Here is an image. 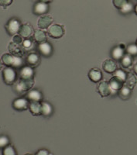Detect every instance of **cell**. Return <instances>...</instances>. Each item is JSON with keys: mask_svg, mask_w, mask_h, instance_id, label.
<instances>
[{"mask_svg": "<svg viewBox=\"0 0 137 155\" xmlns=\"http://www.w3.org/2000/svg\"><path fill=\"white\" fill-rule=\"evenodd\" d=\"M2 62L5 65L9 66L13 68H19L24 66V61L23 60V58L14 54H3L2 57Z\"/></svg>", "mask_w": 137, "mask_h": 155, "instance_id": "obj_1", "label": "cell"}, {"mask_svg": "<svg viewBox=\"0 0 137 155\" xmlns=\"http://www.w3.org/2000/svg\"><path fill=\"white\" fill-rule=\"evenodd\" d=\"M34 85L33 79H20L13 84V89L18 95H23L30 90Z\"/></svg>", "mask_w": 137, "mask_h": 155, "instance_id": "obj_2", "label": "cell"}, {"mask_svg": "<svg viewBox=\"0 0 137 155\" xmlns=\"http://www.w3.org/2000/svg\"><path fill=\"white\" fill-rule=\"evenodd\" d=\"M2 77L5 84L13 85L16 79V72L15 69L9 66H6L2 71Z\"/></svg>", "mask_w": 137, "mask_h": 155, "instance_id": "obj_3", "label": "cell"}, {"mask_svg": "<svg viewBox=\"0 0 137 155\" xmlns=\"http://www.w3.org/2000/svg\"><path fill=\"white\" fill-rule=\"evenodd\" d=\"M20 27H21L20 21H19L16 18H13L8 22L6 26H5V28H6V30H7L8 34L9 35L14 36L19 33Z\"/></svg>", "mask_w": 137, "mask_h": 155, "instance_id": "obj_4", "label": "cell"}, {"mask_svg": "<svg viewBox=\"0 0 137 155\" xmlns=\"http://www.w3.org/2000/svg\"><path fill=\"white\" fill-rule=\"evenodd\" d=\"M48 34L53 38H60L64 35V30L61 26L58 24L51 25L47 29Z\"/></svg>", "mask_w": 137, "mask_h": 155, "instance_id": "obj_5", "label": "cell"}, {"mask_svg": "<svg viewBox=\"0 0 137 155\" xmlns=\"http://www.w3.org/2000/svg\"><path fill=\"white\" fill-rule=\"evenodd\" d=\"M125 83V81L122 80L121 78H119L117 76L114 75L109 81V84L110 85V88L112 89V92H111L110 95L113 94V92H117L123 86V84Z\"/></svg>", "mask_w": 137, "mask_h": 155, "instance_id": "obj_6", "label": "cell"}, {"mask_svg": "<svg viewBox=\"0 0 137 155\" xmlns=\"http://www.w3.org/2000/svg\"><path fill=\"white\" fill-rule=\"evenodd\" d=\"M37 49H38L39 53L44 57H49L52 54V46L47 41L40 43L38 44Z\"/></svg>", "mask_w": 137, "mask_h": 155, "instance_id": "obj_7", "label": "cell"}, {"mask_svg": "<svg viewBox=\"0 0 137 155\" xmlns=\"http://www.w3.org/2000/svg\"><path fill=\"white\" fill-rule=\"evenodd\" d=\"M12 107L14 108L16 110H19V111L25 110L29 107L28 99H26V98L16 99L12 102Z\"/></svg>", "mask_w": 137, "mask_h": 155, "instance_id": "obj_8", "label": "cell"}, {"mask_svg": "<svg viewBox=\"0 0 137 155\" xmlns=\"http://www.w3.org/2000/svg\"><path fill=\"white\" fill-rule=\"evenodd\" d=\"M48 9H49L48 3H45V2L39 1L38 2H37L34 5V14L38 15V16H43V15H45L48 12Z\"/></svg>", "mask_w": 137, "mask_h": 155, "instance_id": "obj_9", "label": "cell"}, {"mask_svg": "<svg viewBox=\"0 0 137 155\" xmlns=\"http://www.w3.org/2000/svg\"><path fill=\"white\" fill-rule=\"evenodd\" d=\"M34 71L33 68L30 67V65L27 66H23L20 69V71H19V77L22 79H33V77H34Z\"/></svg>", "mask_w": 137, "mask_h": 155, "instance_id": "obj_10", "label": "cell"}, {"mask_svg": "<svg viewBox=\"0 0 137 155\" xmlns=\"http://www.w3.org/2000/svg\"><path fill=\"white\" fill-rule=\"evenodd\" d=\"M53 23V18L48 15H43L38 19V27L41 30L47 29Z\"/></svg>", "mask_w": 137, "mask_h": 155, "instance_id": "obj_11", "label": "cell"}, {"mask_svg": "<svg viewBox=\"0 0 137 155\" xmlns=\"http://www.w3.org/2000/svg\"><path fill=\"white\" fill-rule=\"evenodd\" d=\"M19 35L25 39H29L33 34V27L29 23L21 25L19 31Z\"/></svg>", "mask_w": 137, "mask_h": 155, "instance_id": "obj_12", "label": "cell"}, {"mask_svg": "<svg viewBox=\"0 0 137 155\" xmlns=\"http://www.w3.org/2000/svg\"><path fill=\"white\" fill-rule=\"evenodd\" d=\"M98 91L102 97H106L109 95L112 92L109 82L106 81H102L98 85Z\"/></svg>", "mask_w": 137, "mask_h": 155, "instance_id": "obj_13", "label": "cell"}, {"mask_svg": "<svg viewBox=\"0 0 137 155\" xmlns=\"http://www.w3.org/2000/svg\"><path fill=\"white\" fill-rule=\"evenodd\" d=\"M27 99L30 102H40L42 99V94L39 90H30L27 92Z\"/></svg>", "mask_w": 137, "mask_h": 155, "instance_id": "obj_14", "label": "cell"}, {"mask_svg": "<svg viewBox=\"0 0 137 155\" xmlns=\"http://www.w3.org/2000/svg\"><path fill=\"white\" fill-rule=\"evenodd\" d=\"M102 67L105 71L108 73H114L116 70V64L112 59H108L102 64Z\"/></svg>", "mask_w": 137, "mask_h": 155, "instance_id": "obj_15", "label": "cell"}, {"mask_svg": "<svg viewBox=\"0 0 137 155\" xmlns=\"http://www.w3.org/2000/svg\"><path fill=\"white\" fill-rule=\"evenodd\" d=\"M40 60H41V58H40V56L37 54L31 53L27 56V63L30 67L34 68L38 65L39 63H40Z\"/></svg>", "mask_w": 137, "mask_h": 155, "instance_id": "obj_16", "label": "cell"}, {"mask_svg": "<svg viewBox=\"0 0 137 155\" xmlns=\"http://www.w3.org/2000/svg\"><path fill=\"white\" fill-rule=\"evenodd\" d=\"M124 52H125V49L124 48H122L121 46H116L112 50V58L114 60H121L122 58L124 56Z\"/></svg>", "mask_w": 137, "mask_h": 155, "instance_id": "obj_17", "label": "cell"}, {"mask_svg": "<svg viewBox=\"0 0 137 155\" xmlns=\"http://www.w3.org/2000/svg\"><path fill=\"white\" fill-rule=\"evenodd\" d=\"M88 77L91 81H94V82H99L102 79V74L101 71L98 68H92L91 70H90L89 73H88Z\"/></svg>", "mask_w": 137, "mask_h": 155, "instance_id": "obj_18", "label": "cell"}, {"mask_svg": "<svg viewBox=\"0 0 137 155\" xmlns=\"http://www.w3.org/2000/svg\"><path fill=\"white\" fill-rule=\"evenodd\" d=\"M118 95L122 99L126 100V99H129L132 95V89L126 85H123L118 91Z\"/></svg>", "mask_w": 137, "mask_h": 155, "instance_id": "obj_19", "label": "cell"}, {"mask_svg": "<svg viewBox=\"0 0 137 155\" xmlns=\"http://www.w3.org/2000/svg\"><path fill=\"white\" fill-rule=\"evenodd\" d=\"M30 113L34 116H38L41 114V104L40 102H31L29 105Z\"/></svg>", "mask_w": 137, "mask_h": 155, "instance_id": "obj_20", "label": "cell"}, {"mask_svg": "<svg viewBox=\"0 0 137 155\" xmlns=\"http://www.w3.org/2000/svg\"><path fill=\"white\" fill-rule=\"evenodd\" d=\"M53 113V107L49 102L41 103V114L44 116H50Z\"/></svg>", "mask_w": 137, "mask_h": 155, "instance_id": "obj_21", "label": "cell"}, {"mask_svg": "<svg viewBox=\"0 0 137 155\" xmlns=\"http://www.w3.org/2000/svg\"><path fill=\"white\" fill-rule=\"evenodd\" d=\"M34 40H35L37 42H38L39 44L40 43H42L46 41L47 40V34L43 30H38L34 33Z\"/></svg>", "mask_w": 137, "mask_h": 155, "instance_id": "obj_22", "label": "cell"}, {"mask_svg": "<svg viewBox=\"0 0 137 155\" xmlns=\"http://www.w3.org/2000/svg\"><path fill=\"white\" fill-rule=\"evenodd\" d=\"M125 82L126 84V86L132 89L135 85V84H136L137 80L135 78V76L132 75V74H128L126 75V79Z\"/></svg>", "mask_w": 137, "mask_h": 155, "instance_id": "obj_23", "label": "cell"}, {"mask_svg": "<svg viewBox=\"0 0 137 155\" xmlns=\"http://www.w3.org/2000/svg\"><path fill=\"white\" fill-rule=\"evenodd\" d=\"M120 61H121V64L122 65V67L129 68V66H131L132 63V57L126 54H124V56L122 58Z\"/></svg>", "mask_w": 137, "mask_h": 155, "instance_id": "obj_24", "label": "cell"}, {"mask_svg": "<svg viewBox=\"0 0 137 155\" xmlns=\"http://www.w3.org/2000/svg\"><path fill=\"white\" fill-rule=\"evenodd\" d=\"M9 51L12 53V54L16 55V56H19V53L23 54V52L21 51V48H19V44H16L15 43L9 44Z\"/></svg>", "mask_w": 137, "mask_h": 155, "instance_id": "obj_25", "label": "cell"}, {"mask_svg": "<svg viewBox=\"0 0 137 155\" xmlns=\"http://www.w3.org/2000/svg\"><path fill=\"white\" fill-rule=\"evenodd\" d=\"M119 9L122 13H123V14H128V13H129V12H131L133 10V5H132V4L131 2H127Z\"/></svg>", "mask_w": 137, "mask_h": 155, "instance_id": "obj_26", "label": "cell"}, {"mask_svg": "<svg viewBox=\"0 0 137 155\" xmlns=\"http://www.w3.org/2000/svg\"><path fill=\"white\" fill-rule=\"evenodd\" d=\"M2 155H17V153L13 147L11 145H8L5 148H3Z\"/></svg>", "mask_w": 137, "mask_h": 155, "instance_id": "obj_27", "label": "cell"}, {"mask_svg": "<svg viewBox=\"0 0 137 155\" xmlns=\"http://www.w3.org/2000/svg\"><path fill=\"white\" fill-rule=\"evenodd\" d=\"M126 53L131 56H136L137 55V46L136 44H130L126 49Z\"/></svg>", "mask_w": 137, "mask_h": 155, "instance_id": "obj_28", "label": "cell"}, {"mask_svg": "<svg viewBox=\"0 0 137 155\" xmlns=\"http://www.w3.org/2000/svg\"><path fill=\"white\" fill-rule=\"evenodd\" d=\"M9 145V139L5 135L0 136V149H3Z\"/></svg>", "mask_w": 137, "mask_h": 155, "instance_id": "obj_29", "label": "cell"}, {"mask_svg": "<svg viewBox=\"0 0 137 155\" xmlns=\"http://www.w3.org/2000/svg\"><path fill=\"white\" fill-rule=\"evenodd\" d=\"M23 48L26 49V51H29V50H31L34 48V43L29 39H26L25 41H23Z\"/></svg>", "mask_w": 137, "mask_h": 155, "instance_id": "obj_30", "label": "cell"}, {"mask_svg": "<svg viewBox=\"0 0 137 155\" xmlns=\"http://www.w3.org/2000/svg\"><path fill=\"white\" fill-rule=\"evenodd\" d=\"M114 75L117 76L119 78H121L122 80H123L124 81H126V73L124 71L121 70V69H119V70H116V71L114 72Z\"/></svg>", "mask_w": 137, "mask_h": 155, "instance_id": "obj_31", "label": "cell"}, {"mask_svg": "<svg viewBox=\"0 0 137 155\" xmlns=\"http://www.w3.org/2000/svg\"><path fill=\"white\" fill-rule=\"evenodd\" d=\"M127 2H128L127 0H113V3H114L115 6L118 8V9H120Z\"/></svg>", "mask_w": 137, "mask_h": 155, "instance_id": "obj_32", "label": "cell"}, {"mask_svg": "<svg viewBox=\"0 0 137 155\" xmlns=\"http://www.w3.org/2000/svg\"><path fill=\"white\" fill-rule=\"evenodd\" d=\"M35 155H53L52 153H50L46 149H41L39 150L37 153H35Z\"/></svg>", "mask_w": 137, "mask_h": 155, "instance_id": "obj_33", "label": "cell"}, {"mask_svg": "<svg viewBox=\"0 0 137 155\" xmlns=\"http://www.w3.org/2000/svg\"><path fill=\"white\" fill-rule=\"evenodd\" d=\"M12 41H13V43H15L16 44H20L22 43V41H23L22 37L20 35H14L13 39H12Z\"/></svg>", "mask_w": 137, "mask_h": 155, "instance_id": "obj_34", "label": "cell"}, {"mask_svg": "<svg viewBox=\"0 0 137 155\" xmlns=\"http://www.w3.org/2000/svg\"><path fill=\"white\" fill-rule=\"evenodd\" d=\"M12 0H0V5L2 6H8L12 3Z\"/></svg>", "mask_w": 137, "mask_h": 155, "instance_id": "obj_35", "label": "cell"}, {"mask_svg": "<svg viewBox=\"0 0 137 155\" xmlns=\"http://www.w3.org/2000/svg\"><path fill=\"white\" fill-rule=\"evenodd\" d=\"M40 2H45V3H49L51 2L52 0H39Z\"/></svg>", "mask_w": 137, "mask_h": 155, "instance_id": "obj_36", "label": "cell"}, {"mask_svg": "<svg viewBox=\"0 0 137 155\" xmlns=\"http://www.w3.org/2000/svg\"><path fill=\"white\" fill-rule=\"evenodd\" d=\"M133 71H134V72H135V74H137V64H135V66H134Z\"/></svg>", "mask_w": 137, "mask_h": 155, "instance_id": "obj_37", "label": "cell"}, {"mask_svg": "<svg viewBox=\"0 0 137 155\" xmlns=\"http://www.w3.org/2000/svg\"><path fill=\"white\" fill-rule=\"evenodd\" d=\"M2 62L0 61V69L2 68Z\"/></svg>", "mask_w": 137, "mask_h": 155, "instance_id": "obj_38", "label": "cell"}, {"mask_svg": "<svg viewBox=\"0 0 137 155\" xmlns=\"http://www.w3.org/2000/svg\"><path fill=\"white\" fill-rule=\"evenodd\" d=\"M135 9V13H136V14H137V5H135V9Z\"/></svg>", "mask_w": 137, "mask_h": 155, "instance_id": "obj_39", "label": "cell"}, {"mask_svg": "<svg viewBox=\"0 0 137 155\" xmlns=\"http://www.w3.org/2000/svg\"><path fill=\"white\" fill-rule=\"evenodd\" d=\"M26 155H31V154H29V153H27V154H26Z\"/></svg>", "mask_w": 137, "mask_h": 155, "instance_id": "obj_40", "label": "cell"}, {"mask_svg": "<svg viewBox=\"0 0 137 155\" xmlns=\"http://www.w3.org/2000/svg\"><path fill=\"white\" fill-rule=\"evenodd\" d=\"M136 46H137V41H136Z\"/></svg>", "mask_w": 137, "mask_h": 155, "instance_id": "obj_41", "label": "cell"}]
</instances>
